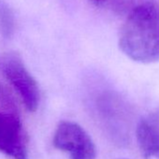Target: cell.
Instances as JSON below:
<instances>
[{
    "mask_svg": "<svg viewBox=\"0 0 159 159\" xmlns=\"http://www.w3.org/2000/svg\"><path fill=\"white\" fill-rule=\"evenodd\" d=\"M135 134L142 156L145 159H159V108L139 121Z\"/></svg>",
    "mask_w": 159,
    "mask_h": 159,
    "instance_id": "6",
    "label": "cell"
},
{
    "mask_svg": "<svg viewBox=\"0 0 159 159\" xmlns=\"http://www.w3.org/2000/svg\"><path fill=\"white\" fill-rule=\"evenodd\" d=\"M96 107L107 137L116 146H127L134 125V113L127 102L116 94L108 92L98 98Z\"/></svg>",
    "mask_w": 159,
    "mask_h": 159,
    "instance_id": "3",
    "label": "cell"
},
{
    "mask_svg": "<svg viewBox=\"0 0 159 159\" xmlns=\"http://www.w3.org/2000/svg\"><path fill=\"white\" fill-rule=\"evenodd\" d=\"M119 47L138 63L159 60V3L148 2L126 16L119 34Z\"/></svg>",
    "mask_w": 159,
    "mask_h": 159,
    "instance_id": "1",
    "label": "cell"
},
{
    "mask_svg": "<svg viewBox=\"0 0 159 159\" xmlns=\"http://www.w3.org/2000/svg\"><path fill=\"white\" fill-rule=\"evenodd\" d=\"M14 31V13L5 0H0V36L8 39L13 36Z\"/></svg>",
    "mask_w": 159,
    "mask_h": 159,
    "instance_id": "7",
    "label": "cell"
},
{
    "mask_svg": "<svg viewBox=\"0 0 159 159\" xmlns=\"http://www.w3.org/2000/svg\"><path fill=\"white\" fill-rule=\"evenodd\" d=\"M53 145L70 159H96L97 148L89 134L77 123L61 122L54 132Z\"/></svg>",
    "mask_w": 159,
    "mask_h": 159,
    "instance_id": "5",
    "label": "cell"
},
{
    "mask_svg": "<svg viewBox=\"0 0 159 159\" xmlns=\"http://www.w3.org/2000/svg\"><path fill=\"white\" fill-rule=\"evenodd\" d=\"M0 151L11 159H29L27 136L11 92L0 83Z\"/></svg>",
    "mask_w": 159,
    "mask_h": 159,
    "instance_id": "2",
    "label": "cell"
},
{
    "mask_svg": "<svg viewBox=\"0 0 159 159\" xmlns=\"http://www.w3.org/2000/svg\"><path fill=\"white\" fill-rule=\"evenodd\" d=\"M118 159H126V158H118Z\"/></svg>",
    "mask_w": 159,
    "mask_h": 159,
    "instance_id": "10",
    "label": "cell"
},
{
    "mask_svg": "<svg viewBox=\"0 0 159 159\" xmlns=\"http://www.w3.org/2000/svg\"><path fill=\"white\" fill-rule=\"evenodd\" d=\"M87 1L92 4L93 6H96V7H99V6H102L104 5L106 0H87Z\"/></svg>",
    "mask_w": 159,
    "mask_h": 159,
    "instance_id": "9",
    "label": "cell"
},
{
    "mask_svg": "<svg viewBox=\"0 0 159 159\" xmlns=\"http://www.w3.org/2000/svg\"><path fill=\"white\" fill-rule=\"evenodd\" d=\"M153 0H106L104 4L108 3L111 10L114 12L127 16L135 9Z\"/></svg>",
    "mask_w": 159,
    "mask_h": 159,
    "instance_id": "8",
    "label": "cell"
},
{
    "mask_svg": "<svg viewBox=\"0 0 159 159\" xmlns=\"http://www.w3.org/2000/svg\"><path fill=\"white\" fill-rule=\"evenodd\" d=\"M0 73L18 95L28 111H36L39 104V89L22 56L16 52L0 53Z\"/></svg>",
    "mask_w": 159,
    "mask_h": 159,
    "instance_id": "4",
    "label": "cell"
}]
</instances>
